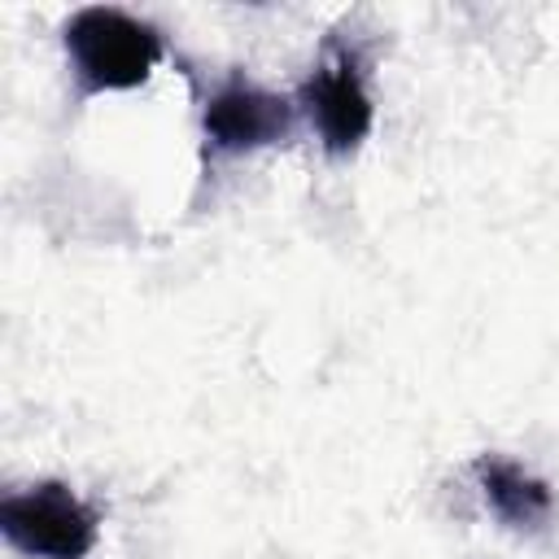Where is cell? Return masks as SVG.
Returning a JSON list of instances; mask_svg holds the SVG:
<instances>
[{"label":"cell","instance_id":"obj_4","mask_svg":"<svg viewBox=\"0 0 559 559\" xmlns=\"http://www.w3.org/2000/svg\"><path fill=\"white\" fill-rule=\"evenodd\" d=\"M201 127H205V140L223 153L280 144V140L293 135V100L231 74L218 92H210Z\"/></svg>","mask_w":559,"mask_h":559},{"label":"cell","instance_id":"obj_2","mask_svg":"<svg viewBox=\"0 0 559 559\" xmlns=\"http://www.w3.org/2000/svg\"><path fill=\"white\" fill-rule=\"evenodd\" d=\"M0 533L35 559H83L96 546V511L61 480H39L0 502Z\"/></svg>","mask_w":559,"mask_h":559},{"label":"cell","instance_id":"obj_3","mask_svg":"<svg viewBox=\"0 0 559 559\" xmlns=\"http://www.w3.org/2000/svg\"><path fill=\"white\" fill-rule=\"evenodd\" d=\"M301 109L332 157H349L371 135L376 105L362 83V61L354 48H341L314 66V74L301 83Z\"/></svg>","mask_w":559,"mask_h":559},{"label":"cell","instance_id":"obj_1","mask_svg":"<svg viewBox=\"0 0 559 559\" xmlns=\"http://www.w3.org/2000/svg\"><path fill=\"white\" fill-rule=\"evenodd\" d=\"M66 57L83 87V96L96 92H127L140 87L153 66L162 61V35L144 17H131L114 4H87L70 13L66 31Z\"/></svg>","mask_w":559,"mask_h":559},{"label":"cell","instance_id":"obj_5","mask_svg":"<svg viewBox=\"0 0 559 559\" xmlns=\"http://www.w3.org/2000/svg\"><path fill=\"white\" fill-rule=\"evenodd\" d=\"M476 485L489 502V511L515 528V533H533L550 520L555 511V493L542 476H533L528 467H520L515 459H502V454H480L476 459Z\"/></svg>","mask_w":559,"mask_h":559}]
</instances>
